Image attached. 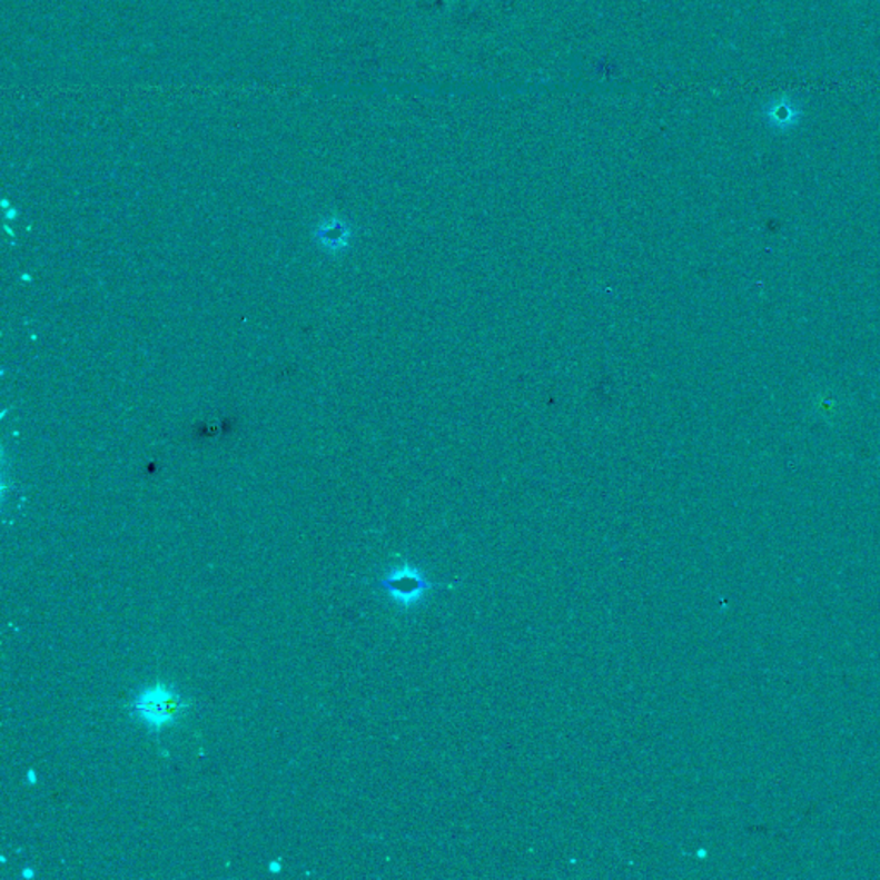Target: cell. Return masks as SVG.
<instances>
[{"instance_id":"6da1fadb","label":"cell","mask_w":880,"mask_h":880,"mask_svg":"<svg viewBox=\"0 0 880 880\" xmlns=\"http://www.w3.org/2000/svg\"><path fill=\"white\" fill-rule=\"evenodd\" d=\"M191 703L182 699L175 688L164 683L144 688L131 702V714L140 719L148 730L160 733L178 724Z\"/></svg>"},{"instance_id":"7a4b0ae2","label":"cell","mask_w":880,"mask_h":880,"mask_svg":"<svg viewBox=\"0 0 880 880\" xmlns=\"http://www.w3.org/2000/svg\"><path fill=\"white\" fill-rule=\"evenodd\" d=\"M377 586L389 595L394 604L405 609L415 607L416 604L424 601L431 590L437 589L435 583L425 579L418 567L409 566V564L390 570L380 582H377Z\"/></svg>"},{"instance_id":"3957f363","label":"cell","mask_w":880,"mask_h":880,"mask_svg":"<svg viewBox=\"0 0 880 880\" xmlns=\"http://www.w3.org/2000/svg\"><path fill=\"white\" fill-rule=\"evenodd\" d=\"M30 779H31V782H34V774H33V771H30Z\"/></svg>"}]
</instances>
